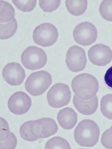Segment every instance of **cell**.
<instances>
[{
    "mask_svg": "<svg viewBox=\"0 0 112 149\" xmlns=\"http://www.w3.org/2000/svg\"><path fill=\"white\" fill-rule=\"evenodd\" d=\"M71 86L75 95L83 100H89L96 96L99 87L97 78L87 73L75 77L72 80Z\"/></svg>",
    "mask_w": 112,
    "mask_h": 149,
    "instance_id": "1",
    "label": "cell"
},
{
    "mask_svg": "<svg viewBox=\"0 0 112 149\" xmlns=\"http://www.w3.org/2000/svg\"><path fill=\"white\" fill-rule=\"evenodd\" d=\"M100 130L98 125L91 120H84L80 122L74 132L77 143L83 147H92L99 141Z\"/></svg>",
    "mask_w": 112,
    "mask_h": 149,
    "instance_id": "2",
    "label": "cell"
},
{
    "mask_svg": "<svg viewBox=\"0 0 112 149\" xmlns=\"http://www.w3.org/2000/svg\"><path fill=\"white\" fill-rule=\"evenodd\" d=\"M52 82L51 75L48 72L41 70L30 75L25 81L27 91L33 96L43 95L49 88Z\"/></svg>",
    "mask_w": 112,
    "mask_h": 149,
    "instance_id": "3",
    "label": "cell"
},
{
    "mask_svg": "<svg viewBox=\"0 0 112 149\" xmlns=\"http://www.w3.org/2000/svg\"><path fill=\"white\" fill-rule=\"evenodd\" d=\"M21 63L25 68L35 70L43 68L47 62L46 52L41 48L34 46L27 48L22 53Z\"/></svg>",
    "mask_w": 112,
    "mask_h": 149,
    "instance_id": "4",
    "label": "cell"
},
{
    "mask_svg": "<svg viewBox=\"0 0 112 149\" xmlns=\"http://www.w3.org/2000/svg\"><path fill=\"white\" fill-rule=\"evenodd\" d=\"M33 38L37 45L48 47L56 43L58 38V31L56 26L51 24H42L35 28Z\"/></svg>",
    "mask_w": 112,
    "mask_h": 149,
    "instance_id": "5",
    "label": "cell"
},
{
    "mask_svg": "<svg viewBox=\"0 0 112 149\" xmlns=\"http://www.w3.org/2000/svg\"><path fill=\"white\" fill-rule=\"evenodd\" d=\"M47 97L50 107L59 109L67 106L70 103L71 93L67 85L57 83L49 89Z\"/></svg>",
    "mask_w": 112,
    "mask_h": 149,
    "instance_id": "6",
    "label": "cell"
},
{
    "mask_svg": "<svg viewBox=\"0 0 112 149\" xmlns=\"http://www.w3.org/2000/svg\"><path fill=\"white\" fill-rule=\"evenodd\" d=\"M73 36L77 44L84 47L89 46L97 40L98 31L95 26L89 22L78 24L74 30Z\"/></svg>",
    "mask_w": 112,
    "mask_h": 149,
    "instance_id": "7",
    "label": "cell"
},
{
    "mask_svg": "<svg viewBox=\"0 0 112 149\" xmlns=\"http://www.w3.org/2000/svg\"><path fill=\"white\" fill-rule=\"evenodd\" d=\"M66 63L71 72L77 73L83 70L87 64L85 50L76 45L70 47L66 54Z\"/></svg>",
    "mask_w": 112,
    "mask_h": 149,
    "instance_id": "8",
    "label": "cell"
},
{
    "mask_svg": "<svg viewBox=\"0 0 112 149\" xmlns=\"http://www.w3.org/2000/svg\"><path fill=\"white\" fill-rule=\"evenodd\" d=\"M31 129L38 139H42L56 134L58 127L54 120L50 118H43L33 121Z\"/></svg>",
    "mask_w": 112,
    "mask_h": 149,
    "instance_id": "9",
    "label": "cell"
},
{
    "mask_svg": "<svg viewBox=\"0 0 112 149\" xmlns=\"http://www.w3.org/2000/svg\"><path fill=\"white\" fill-rule=\"evenodd\" d=\"M88 57L93 64L104 67L112 61V51L111 48L104 44H97L89 49Z\"/></svg>",
    "mask_w": 112,
    "mask_h": 149,
    "instance_id": "10",
    "label": "cell"
},
{
    "mask_svg": "<svg viewBox=\"0 0 112 149\" xmlns=\"http://www.w3.org/2000/svg\"><path fill=\"white\" fill-rule=\"evenodd\" d=\"M32 106V100L25 93L18 92L12 95L8 100V107L14 114L22 115L27 113Z\"/></svg>",
    "mask_w": 112,
    "mask_h": 149,
    "instance_id": "11",
    "label": "cell"
},
{
    "mask_svg": "<svg viewBox=\"0 0 112 149\" xmlns=\"http://www.w3.org/2000/svg\"><path fill=\"white\" fill-rule=\"evenodd\" d=\"M2 76L4 80L11 86L21 85L25 78V70L18 63H10L4 68Z\"/></svg>",
    "mask_w": 112,
    "mask_h": 149,
    "instance_id": "12",
    "label": "cell"
},
{
    "mask_svg": "<svg viewBox=\"0 0 112 149\" xmlns=\"http://www.w3.org/2000/svg\"><path fill=\"white\" fill-rule=\"evenodd\" d=\"M73 103L77 111L84 115H92L97 110L98 107V98L95 96L89 101H83L79 98L77 95L74 96Z\"/></svg>",
    "mask_w": 112,
    "mask_h": 149,
    "instance_id": "13",
    "label": "cell"
},
{
    "mask_svg": "<svg viewBox=\"0 0 112 149\" xmlns=\"http://www.w3.org/2000/svg\"><path fill=\"white\" fill-rule=\"evenodd\" d=\"M57 120L61 127L67 130H71L77 123V113L71 108H64L58 112Z\"/></svg>",
    "mask_w": 112,
    "mask_h": 149,
    "instance_id": "14",
    "label": "cell"
},
{
    "mask_svg": "<svg viewBox=\"0 0 112 149\" xmlns=\"http://www.w3.org/2000/svg\"><path fill=\"white\" fill-rule=\"evenodd\" d=\"M65 2L68 11L76 16L84 14L88 7L87 1H66Z\"/></svg>",
    "mask_w": 112,
    "mask_h": 149,
    "instance_id": "15",
    "label": "cell"
},
{
    "mask_svg": "<svg viewBox=\"0 0 112 149\" xmlns=\"http://www.w3.org/2000/svg\"><path fill=\"white\" fill-rule=\"evenodd\" d=\"M15 10L12 5L4 1H0V22L5 23L14 20Z\"/></svg>",
    "mask_w": 112,
    "mask_h": 149,
    "instance_id": "16",
    "label": "cell"
},
{
    "mask_svg": "<svg viewBox=\"0 0 112 149\" xmlns=\"http://www.w3.org/2000/svg\"><path fill=\"white\" fill-rule=\"evenodd\" d=\"M18 29V22L16 19L7 24H0V39L1 40L8 39L14 36Z\"/></svg>",
    "mask_w": 112,
    "mask_h": 149,
    "instance_id": "17",
    "label": "cell"
},
{
    "mask_svg": "<svg viewBox=\"0 0 112 149\" xmlns=\"http://www.w3.org/2000/svg\"><path fill=\"white\" fill-rule=\"evenodd\" d=\"M33 122V121L25 122L20 129V134L22 139L29 142H33L39 140L32 131L31 126Z\"/></svg>",
    "mask_w": 112,
    "mask_h": 149,
    "instance_id": "18",
    "label": "cell"
},
{
    "mask_svg": "<svg viewBox=\"0 0 112 149\" xmlns=\"http://www.w3.org/2000/svg\"><path fill=\"white\" fill-rule=\"evenodd\" d=\"M100 110L105 117L112 120V95H105L102 98Z\"/></svg>",
    "mask_w": 112,
    "mask_h": 149,
    "instance_id": "19",
    "label": "cell"
},
{
    "mask_svg": "<svg viewBox=\"0 0 112 149\" xmlns=\"http://www.w3.org/2000/svg\"><path fill=\"white\" fill-rule=\"evenodd\" d=\"M46 149H71L69 143L61 137H55L47 142Z\"/></svg>",
    "mask_w": 112,
    "mask_h": 149,
    "instance_id": "20",
    "label": "cell"
},
{
    "mask_svg": "<svg viewBox=\"0 0 112 149\" xmlns=\"http://www.w3.org/2000/svg\"><path fill=\"white\" fill-rule=\"evenodd\" d=\"M99 12L105 20L112 21V1H102L99 7Z\"/></svg>",
    "mask_w": 112,
    "mask_h": 149,
    "instance_id": "21",
    "label": "cell"
},
{
    "mask_svg": "<svg viewBox=\"0 0 112 149\" xmlns=\"http://www.w3.org/2000/svg\"><path fill=\"white\" fill-rule=\"evenodd\" d=\"M15 6L22 12H30L34 9L36 1H13Z\"/></svg>",
    "mask_w": 112,
    "mask_h": 149,
    "instance_id": "22",
    "label": "cell"
},
{
    "mask_svg": "<svg viewBox=\"0 0 112 149\" xmlns=\"http://www.w3.org/2000/svg\"><path fill=\"white\" fill-rule=\"evenodd\" d=\"M39 3L44 11L52 13L60 6L61 1H39Z\"/></svg>",
    "mask_w": 112,
    "mask_h": 149,
    "instance_id": "23",
    "label": "cell"
},
{
    "mask_svg": "<svg viewBox=\"0 0 112 149\" xmlns=\"http://www.w3.org/2000/svg\"><path fill=\"white\" fill-rule=\"evenodd\" d=\"M17 145V139L13 133L10 132L8 137L5 141H1L0 148L3 149H15Z\"/></svg>",
    "mask_w": 112,
    "mask_h": 149,
    "instance_id": "24",
    "label": "cell"
},
{
    "mask_svg": "<svg viewBox=\"0 0 112 149\" xmlns=\"http://www.w3.org/2000/svg\"><path fill=\"white\" fill-rule=\"evenodd\" d=\"M101 142L106 149H112V135L111 129L106 130L103 134Z\"/></svg>",
    "mask_w": 112,
    "mask_h": 149,
    "instance_id": "25",
    "label": "cell"
},
{
    "mask_svg": "<svg viewBox=\"0 0 112 149\" xmlns=\"http://www.w3.org/2000/svg\"><path fill=\"white\" fill-rule=\"evenodd\" d=\"M104 81L106 84L112 89V67L106 71L104 76Z\"/></svg>",
    "mask_w": 112,
    "mask_h": 149,
    "instance_id": "26",
    "label": "cell"
},
{
    "mask_svg": "<svg viewBox=\"0 0 112 149\" xmlns=\"http://www.w3.org/2000/svg\"><path fill=\"white\" fill-rule=\"evenodd\" d=\"M111 133H112V126H111Z\"/></svg>",
    "mask_w": 112,
    "mask_h": 149,
    "instance_id": "27",
    "label": "cell"
}]
</instances>
